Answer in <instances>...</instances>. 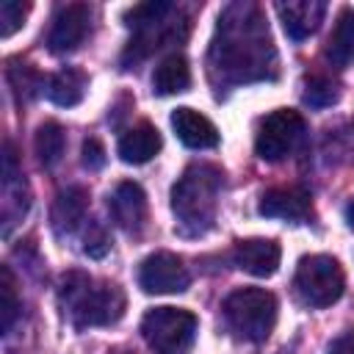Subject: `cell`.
Wrapping results in <instances>:
<instances>
[{
    "instance_id": "6",
    "label": "cell",
    "mask_w": 354,
    "mask_h": 354,
    "mask_svg": "<svg viewBox=\"0 0 354 354\" xmlns=\"http://www.w3.org/2000/svg\"><path fill=\"white\" fill-rule=\"evenodd\" d=\"M296 293L307 307H329L343 296L346 277L335 257L329 254H307L296 266L293 277Z\"/></svg>"
},
{
    "instance_id": "14",
    "label": "cell",
    "mask_w": 354,
    "mask_h": 354,
    "mask_svg": "<svg viewBox=\"0 0 354 354\" xmlns=\"http://www.w3.org/2000/svg\"><path fill=\"white\" fill-rule=\"evenodd\" d=\"M171 127H174V133H177V138L185 144V147H191V149H213L216 144H218V130H216V124L205 116V113H199V111H194V108H177L174 113H171Z\"/></svg>"
},
{
    "instance_id": "5",
    "label": "cell",
    "mask_w": 354,
    "mask_h": 354,
    "mask_svg": "<svg viewBox=\"0 0 354 354\" xmlns=\"http://www.w3.org/2000/svg\"><path fill=\"white\" fill-rule=\"evenodd\" d=\"M199 321L183 307H152L141 318V335L155 354H188Z\"/></svg>"
},
{
    "instance_id": "1",
    "label": "cell",
    "mask_w": 354,
    "mask_h": 354,
    "mask_svg": "<svg viewBox=\"0 0 354 354\" xmlns=\"http://www.w3.org/2000/svg\"><path fill=\"white\" fill-rule=\"evenodd\" d=\"M213 64L224 77L257 80L274 69V44L268 25L254 6H230L218 17V30L213 41Z\"/></svg>"
},
{
    "instance_id": "19",
    "label": "cell",
    "mask_w": 354,
    "mask_h": 354,
    "mask_svg": "<svg viewBox=\"0 0 354 354\" xmlns=\"http://www.w3.org/2000/svg\"><path fill=\"white\" fill-rule=\"evenodd\" d=\"M86 86H88V80L80 69L64 66V69H58L55 75L47 77V97L61 108H72L83 100Z\"/></svg>"
},
{
    "instance_id": "18",
    "label": "cell",
    "mask_w": 354,
    "mask_h": 354,
    "mask_svg": "<svg viewBox=\"0 0 354 354\" xmlns=\"http://www.w3.org/2000/svg\"><path fill=\"white\" fill-rule=\"evenodd\" d=\"M326 58L337 69H346L354 64V8H343L335 19V28L329 33Z\"/></svg>"
},
{
    "instance_id": "28",
    "label": "cell",
    "mask_w": 354,
    "mask_h": 354,
    "mask_svg": "<svg viewBox=\"0 0 354 354\" xmlns=\"http://www.w3.org/2000/svg\"><path fill=\"white\" fill-rule=\"evenodd\" d=\"M346 224H348V227L354 230V199H351V202L346 205Z\"/></svg>"
},
{
    "instance_id": "15",
    "label": "cell",
    "mask_w": 354,
    "mask_h": 354,
    "mask_svg": "<svg viewBox=\"0 0 354 354\" xmlns=\"http://www.w3.org/2000/svg\"><path fill=\"white\" fill-rule=\"evenodd\" d=\"M86 210H88V191L80 188V185H69L64 188L55 202H53V230L58 235H69L75 232L83 221H86Z\"/></svg>"
},
{
    "instance_id": "16",
    "label": "cell",
    "mask_w": 354,
    "mask_h": 354,
    "mask_svg": "<svg viewBox=\"0 0 354 354\" xmlns=\"http://www.w3.org/2000/svg\"><path fill=\"white\" fill-rule=\"evenodd\" d=\"M160 144L163 141H160L158 127L149 124V122H138V124H133L130 130L122 133L116 149H119V158L124 163H147L160 152Z\"/></svg>"
},
{
    "instance_id": "21",
    "label": "cell",
    "mask_w": 354,
    "mask_h": 354,
    "mask_svg": "<svg viewBox=\"0 0 354 354\" xmlns=\"http://www.w3.org/2000/svg\"><path fill=\"white\" fill-rule=\"evenodd\" d=\"M19 315V301H17V288H14V277L8 268L0 271V329L3 335L11 329V324Z\"/></svg>"
},
{
    "instance_id": "29",
    "label": "cell",
    "mask_w": 354,
    "mask_h": 354,
    "mask_svg": "<svg viewBox=\"0 0 354 354\" xmlns=\"http://www.w3.org/2000/svg\"><path fill=\"white\" fill-rule=\"evenodd\" d=\"M108 354H130V351H122V348H113V351H108Z\"/></svg>"
},
{
    "instance_id": "13",
    "label": "cell",
    "mask_w": 354,
    "mask_h": 354,
    "mask_svg": "<svg viewBox=\"0 0 354 354\" xmlns=\"http://www.w3.org/2000/svg\"><path fill=\"white\" fill-rule=\"evenodd\" d=\"M260 216L266 218H288V221H301L310 216V194L296 185L285 188H271L260 196L257 205Z\"/></svg>"
},
{
    "instance_id": "7",
    "label": "cell",
    "mask_w": 354,
    "mask_h": 354,
    "mask_svg": "<svg viewBox=\"0 0 354 354\" xmlns=\"http://www.w3.org/2000/svg\"><path fill=\"white\" fill-rule=\"evenodd\" d=\"M304 136V116L293 108H277L271 111L254 136V152L263 160H282L296 149V144Z\"/></svg>"
},
{
    "instance_id": "17",
    "label": "cell",
    "mask_w": 354,
    "mask_h": 354,
    "mask_svg": "<svg viewBox=\"0 0 354 354\" xmlns=\"http://www.w3.org/2000/svg\"><path fill=\"white\" fill-rule=\"evenodd\" d=\"M191 86V66L185 61V55L171 53L166 58H160V64L152 72V91L166 97V94H180Z\"/></svg>"
},
{
    "instance_id": "3",
    "label": "cell",
    "mask_w": 354,
    "mask_h": 354,
    "mask_svg": "<svg viewBox=\"0 0 354 354\" xmlns=\"http://www.w3.org/2000/svg\"><path fill=\"white\" fill-rule=\"evenodd\" d=\"M58 299H61L64 313L77 329L111 326L124 315V304H127L119 285L94 282L91 277L80 271H69L61 279Z\"/></svg>"
},
{
    "instance_id": "27",
    "label": "cell",
    "mask_w": 354,
    "mask_h": 354,
    "mask_svg": "<svg viewBox=\"0 0 354 354\" xmlns=\"http://www.w3.org/2000/svg\"><path fill=\"white\" fill-rule=\"evenodd\" d=\"M326 354H354V332L337 335V337L326 346Z\"/></svg>"
},
{
    "instance_id": "9",
    "label": "cell",
    "mask_w": 354,
    "mask_h": 354,
    "mask_svg": "<svg viewBox=\"0 0 354 354\" xmlns=\"http://www.w3.org/2000/svg\"><path fill=\"white\" fill-rule=\"evenodd\" d=\"M88 28H91V8L88 6H83V3L61 6L55 11L53 25H50V33H47L50 53L64 55V53L77 50L83 44V39L88 36Z\"/></svg>"
},
{
    "instance_id": "12",
    "label": "cell",
    "mask_w": 354,
    "mask_h": 354,
    "mask_svg": "<svg viewBox=\"0 0 354 354\" xmlns=\"http://www.w3.org/2000/svg\"><path fill=\"white\" fill-rule=\"evenodd\" d=\"M277 14L282 19L285 33L293 41H304L324 22L326 3H321V0H290V3H279L277 6Z\"/></svg>"
},
{
    "instance_id": "4",
    "label": "cell",
    "mask_w": 354,
    "mask_h": 354,
    "mask_svg": "<svg viewBox=\"0 0 354 354\" xmlns=\"http://www.w3.org/2000/svg\"><path fill=\"white\" fill-rule=\"evenodd\" d=\"M221 310L227 326L249 343H263L274 332L277 296L266 288H238L224 299Z\"/></svg>"
},
{
    "instance_id": "20",
    "label": "cell",
    "mask_w": 354,
    "mask_h": 354,
    "mask_svg": "<svg viewBox=\"0 0 354 354\" xmlns=\"http://www.w3.org/2000/svg\"><path fill=\"white\" fill-rule=\"evenodd\" d=\"M33 149L39 155V163L47 166V169H53L64 158V149H66V133H64V127L58 122H44L36 130Z\"/></svg>"
},
{
    "instance_id": "2",
    "label": "cell",
    "mask_w": 354,
    "mask_h": 354,
    "mask_svg": "<svg viewBox=\"0 0 354 354\" xmlns=\"http://www.w3.org/2000/svg\"><path fill=\"white\" fill-rule=\"evenodd\" d=\"M221 171L210 163H191L171 188V210L183 235H202L210 230L218 210Z\"/></svg>"
},
{
    "instance_id": "23",
    "label": "cell",
    "mask_w": 354,
    "mask_h": 354,
    "mask_svg": "<svg viewBox=\"0 0 354 354\" xmlns=\"http://www.w3.org/2000/svg\"><path fill=\"white\" fill-rule=\"evenodd\" d=\"M8 80H11V86L17 88V94L25 97V100L33 97L36 88H47V83H44L30 66H25V64H22V66H11V69H8Z\"/></svg>"
},
{
    "instance_id": "24",
    "label": "cell",
    "mask_w": 354,
    "mask_h": 354,
    "mask_svg": "<svg viewBox=\"0 0 354 354\" xmlns=\"http://www.w3.org/2000/svg\"><path fill=\"white\" fill-rule=\"evenodd\" d=\"M337 100V88L332 80L326 77H310L307 80V91H304V102L313 108H326Z\"/></svg>"
},
{
    "instance_id": "26",
    "label": "cell",
    "mask_w": 354,
    "mask_h": 354,
    "mask_svg": "<svg viewBox=\"0 0 354 354\" xmlns=\"http://www.w3.org/2000/svg\"><path fill=\"white\" fill-rule=\"evenodd\" d=\"M83 166L86 169H102L105 163V147L97 141V138H86L83 141Z\"/></svg>"
},
{
    "instance_id": "10",
    "label": "cell",
    "mask_w": 354,
    "mask_h": 354,
    "mask_svg": "<svg viewBox=\"0 0 354 354\" xmlns=\"http://www.w3.org/2000/svg\"><path fill=\"white\" fill-rule=\"evenodd\" d=\"M108 210L119 230L141 232L147 224V194L138 183L124 180L108 194Z\"/></svg>"
},
{
    "instance_id": "22",
    "label": "cell",
    "mask_w": 354,
    "mask_h": 354,
    "mask_svg": "<svg viewBox=\"0 0 354 354\" xmlns=\"http://www.w3.org/2000/svg\"><path fill=\"white\" fill-rule=\"evenodd\" d=\"M25 17H28V3L3 0L0 3V36L8 39L14 30H19L25 25Z\"/></svg>"
},
{
    "instance_id": "8",
    "label": "cell",
    "mask_w": 354,
    "mask_h": 354,
    "mask_svg": "<svg viewBox=\"0 0 354 354\" xmlns=\"http://www.w3.org/2000/svg\"><path fill=\"white\" fill-rule=\"evenodd\" d=\"M188 282V268L171 252H155L138 266V285L144 293H183Z\"/></svg>"
},
{
    "instance_id": "25",
    "label": "cell",
    "mask_w": 354,
    "mask_h": 354,
    "mask_svg": "<svg viewBox=\"0 0 354 354\" xmlns=\"http://www.w3.org/2000/svg\"><path fill=\"white\" fill-rule=\"evenodd\" d=\"M88 227H86V235H83V252L88 254V257H102L108 249H111V238H108V232H105V227L100 224V221H86Z\"/></svg>"
},
{
    "instance_id": "11",
    "label": "cell",
    "mask_w": 354,
    "mask_h": 354,
    "mask_svg": "<svg viewBox=\"0 0 354 354\" xmlns=\"http://www.w3.org/2000/svg\"><path fill=\"white\" fill-rule=\"evenodd\" d=\"M279 257L282 249L277 241L271 238H249V241H238L232 260L241 271L252 274V277H271L279 268Z\"/></svg>"
}]
</instances>
